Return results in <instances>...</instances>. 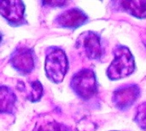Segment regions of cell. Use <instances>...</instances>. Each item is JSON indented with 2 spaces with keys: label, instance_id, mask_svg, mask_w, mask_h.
Instances as JSON below:
<instances>
[{
  "label": "cell",
  "instance_id": "cell-15",
  "mask_svg": "<svg viewBox=\"0 0 146 131\" xmlns=\"http://www.w3.org/2000/svg\"><path fill=\"white\" fill-rule=\"evenodd\" d=\"M36 131H45L44 129H42V128H40V129H38V130H37Z\"/></svg>",
  "mask_w": 146,
  "mask_h": 131
},
{
  "label": "cell",
  "instance_id": "cell-14",
  "mask_svg": "<svg viewBox=\"0 0 146 131\" xmlns=\"http://www.w3.org/2000/svg\"><path fill=\"white\" fill-rule=\"evenodd\" d=\"M51 131H71L68 127L63 124L54 123L51 124Z\"/></svg>",
  "mask_w": 146,
  "mask_h": 131
},
{
  "label": "cell",
  "instance_id": "cell-9",
  "mask_svg": "<svg viewBox=\"0 0 146 131\" xmlns=\"http://www.w3.org/2000/svg\"><path fill=\"white\" fill-rule=\"evenodd\" d=\"M119 7L129 14L139 18H146V0H125L117 2Z\"/></svg>",
  "mask_w": 146,
  "mask_h": 131
},
{
  "label": "cell",
  "instance_id": "cell-13",
  "mask_svg": "<svg viewBox=\"0 0 146 131\" xmlns=\"http://www.w3.org/2000/svg\"><path fill=\"white\" fill-rule=\"evenodd\" d=\"M66 1H44L42 4L45 7H61L66 4Z\"/></svg>",
  "mask_w": 146,
  "mask_h": 131
},
{
  "label": "cell",
  "instance_id": "cell-10",
  "mask_svg": "<svg viewBox=\"0 0 146 131\" xmlns=\"http://www.w3.org/2000/svg\"><path fill=\"white\" fill-rule=\"evenodd\" d=\"M16 96L14 91L7 87L0 88V111L2 113H12L15 107Z\"/></svg>",
  "mask_w": 146,
  "mask_h": 131
},
{
  "label": "cell",
  "instance_id": "cell-11",
  "mask_svg": "<svg viewBox=\"0 0 146 131\" xmlns=\"http://www.w3.org/2000/svg\"><path fill=\"white\" fill-rule=\"evenodd\" d=\"M30 91L27 95V100L32 102L38 101L43 95V85L38 80L30 83Z\"/></svg>",
  "mask_w": 146,
  "mask_h": 131
},
{
  "label": "cell",
  "instance_id": "cell-3",
  "mask_svg": "<svg viewBox=\"0 0 146 131\" xmlns=\"http://www.w3.org/2000/svg\"><path fill=\"white\" fill-rule=\"evenodd\" d=\"M70 85L74 92L84 100L91 99L98 92L96 75L90 68H84L74 73Z\"/></svg>",
  "mask_w": 146,
  "mask_h": 131
},
{
  "label": "cell",
  "instance_id": "cell-5",
  "mask_svg": "<svg viewBox=\"0 0 146 131\" xmlns=\"http://www.w3.org/2000/svg\"><path fill=\"white\" fill-rule=\"evenodd\" d=\"M9 62L20 73H30L35 66L34 52L31 48L26 46L17 47L11 54Z\"/></svg>",
  "mask_w": 146,
  "mask_h": 131
},
{
  "label": "cell",
  "instance_id": "cell-2",
  "mask_svg": "<svg viewBox=\"0 0 146 131\" xmlns=\"http://www.w3.org/2000/svg\"><path fill=\"white\" fill-rule=\"evenodd\" d=\"M44 67L46 76L50 81L61 83L68 70V61L65 52L58 47L48 48Z\"/></svg>",
  "mask_w": 146,
  "mask_h": 131
},
{
  "label": "cell",
  "instance_id": "cell-4",
  "mask_svg": "<svg viewBox=\"0 0 146 131\" xmlns=\"http://www.w3.org/2000/svg\"><path fill=\"white\" fill-rule=\"evenodd\" d=\"M77 46L90 60H99L104 53L100 36L92 31L83 32L80 36Z\"/></svg>",
  "mask_w": 146,
  "mask_h": 131
},
{
  "label": "cell",
  "instance_id": "cell-7",
  "mask_svg": "<svg viewBox=\"0 0 146 131\" xmlns=\"http://www.w3.org/2000/svg\"><path fill=\"white\" fill-rule=\"evenodd\" d=\"M0 13L2 16L12 26H19L25 22V5L22 1H0Z\"/></svg>",
  "mask_w": 146,
  "mask_h": 131
},
{
  "label": "cell",
  "instance_id": "cell-8",
  "mask_svg": "<svg viewBox=\"0 0 146 131\" xmlns=\"http://www.w3.org/2000/svg\"><path fill=\"white\" fill-rule=\"evenodd\" d=\"M88 20L86 14L78 8L68 9L55 18V24L62 28L74 29L84 25Z\"/></svg>",
  "mask_w": 146,
  "mask_h": 131
},
{
  "label": "cell",
  "instance_id": "cell-12",
  "mask_svg": "<svg viewBox=\"0 0 146 131\" xmlns=\"http://www.w3.org/2000/svg\"><path fill=\"white\" fill-rule=\"evenodd\" d=\"M134 120L141 130L146 131V101L138 107Z\"/></svg>",
  "mask_w": 146,
  "mask_h": 131
},
{
  "label": "cell",
  "instance_id": "cell-1",
  "mask_svg": "<svg viewBox=\"0 0 146 131\" xmlns=\"http://www.w3.org/2000/svg\"><path fill=\"white\" fill-rule=\"evenodd\" d=\"M113 54L114 60L107 69L108 78L110 80H119L131 75L135 70V61L130 49L118 45L114 49Z\"/></svg>",
  "mask_w": 146,
  "mask_h": 131
},
{
  "label": "cell",
  "instance_id": "cell-6",
  "mask_svg": "<svg viewBox=\"0 0 146 131\" xmlns=\"http://www.w3.org/2000/svg\"><path fill=\"white\" fill-rule=\"evenodd\" d=\"M140 95V89L137 84H127L115 90L112 95L114 106L121 111L131 107Z\"/></svg>",
  "mask_w": 146,
  "mask_h": 131
}]
</instances>
